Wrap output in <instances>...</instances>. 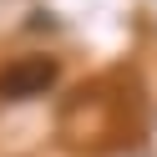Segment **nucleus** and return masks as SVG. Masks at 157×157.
Masks as SVG:
<instances>
[{"label":"nucleus","mask_w":157,"mask_h":157,"mask_svg":"<svg viewBox=\"0 0 157 157\" xmlns=\"http://www.w3.org/2000/svg\"><path fill=\"white\" fill-rule=\"evenodd\" d=\"M61 66L51 56H15L5 71H0V96H10V101H25V96H41L46 86L56 81Z\"/></svg>","instance_id":"obj_1"}]
</instances>
